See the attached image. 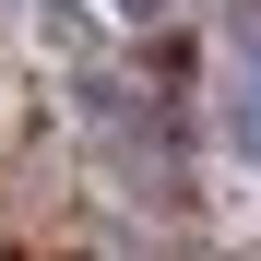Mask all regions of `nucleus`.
Segmentation results:
<instances>
[{
  "label": "nucleus",
  "mask_w": 261,
  "mask_h": 261,
  "mask_svg": "<svg viewBox=\"0 0 261 261\" xmlns=\"http://www.w3.org/2000/svg\"><path fill=\"white\" fill-rule=\"evenodd\" d=\"M214 107H226V143L261 166V24H238V48H226V83H214Z\"/></svg>",
  "instance_id": "1"
},
{
  "label": "nucleus",
  "mask_w": 261,
  "mask_h": 261,
  "mask_svg": "<svg viewBox=\"0 0 261 261\" xmlns=\"http://www.w3.org/2000/svg\"><path fill=\"white\" fill-rule=\"evenodd\" d=\"M119 12H130V24H154V12H178V0H119Z\"/></svg>",
  "instance_id": "2"
}]
</instances>
